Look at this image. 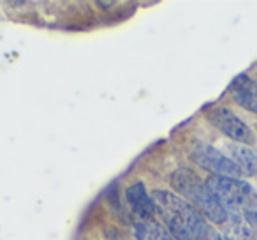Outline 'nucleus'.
Listing matches in <instances>:
<instances>
[{
  "mask_svg": "<svg viewBox=\"0 0 257 240\" xmlns=\"http://www.w3.org/2000/svg\"><path fill=\"white\" fill-rule=\"evenodd\" d=\"M152 200L155 212L162 217L168 231L175 240H203L210 226L204 222L203 215L178 194L159 189L154 191Z\"/></svg>",
  "mask_w": 257,
  "mask_h": 240,
  "instance_id": "nucleus-1",
  "label": "nucleus"
},
{
  "mask_svg": "<svg viewBox=\"0 0 257 240\" xmlns=\"http://www.w3.org/2000/svg\"><path fill=\"white\" fill-rule=\"evenodd\" d=\"M169 180H171L173 189L176 193H182L201 215H206L210 221L217 224H222L225 221L227 212L211 196L206 184L201 182L196 172H192L190 168H178Z\"/></svg>",
  "mask_w": 257,
  "mask_h": 240,
  "instance_id": "nucleus-2",
  "label": "nucleus"
},
{
  "mask_svg": "<svg viewBox=\"0 0 257 240\" xmlns=\"http://www.w3.org/2000/svg\"><path fill=\"white\" fill-rule=\"evenodd\" d=\"M204 184L227 214H245L246 210L257 207L255 189L245 180L210 175Z\"/></svg>",
  "mask_w": 257,
  "mask_h": 240,
  "instance_id": "nucleus-3",
  "label": "nucleus"
},
{
  "mask_svg": "<svg viewBox=\"0 0 257 240\" xmlns=\"http://www.w3.org/2000/svg\"><path fill=\"white\" fill-rule=\"evenodd\" d=\"M189 157L203 170L210 172L211 175L231 177V179H239L243 175L231 159H227L222 152L203 141H192V145L189 147Z\"/></svg>",
  "mask_w": 257,
  "mask_h": 240,
  "instance_id": "nucleus-4",
  "label": "nucleus"
},
{
  "mask_svg": "<svg viewBox=\"0 0 257 240\" xmlns=\"http://www.w3.org/2000/svg\"><path fill=\"white\" fill-rule=\"evenodd\" d=\"M206 117L218 131H222L225 136L234 140L236 143H239V145L253 143V134H252V131L248 129V126H246L245 122H241V120H239L232 111H229L227 108H222V106L210 108V110L206 111Z\"/></svg>",
  "mask_w": 257,
  "mask_h": 240,
  "instance_id": "nucleus-5",
  "label": "nucleus"
},
{
  "mask_svg": "<svg viewBox=\"0 0 257 240\" xmlns=\"http://www.w3.org/2000/svg\"><path fill=\"white\" fill-rule=\"evenodd\" d=\"M231 97L241 108L257 113V83L246 74H241L231 83L229 87Z\"/></svg>",
  "mask_w": 257,
  "mask_h": 240,
  "instance_id": "nucleus-6",
  "label": "nucleus"
},
{
  "mask_svg": "<svg viewBox=\"0 0 257 240\" xmlns=\"http://www.w3.org/2000/svg\"><path fill=\"white\" fill-rule=\"evenodd\" d=\"M220 226L225 240H257V231L245 221L243 214H227Z\"/></svg>",
  "mask_w": 257,
  "mask_h": 240,
  "instance_id": "nucleus-7",
  "label": "nucleus"
},
{
  "mask_svg": "<svg viewBox=\"0 0 257 240\" xmlns=\"http://www.w3.org/2000/svg\"><path fill=\"white\" fill-rule=\"evenodd\" d=\"M127 201L138 217H155V203L147 193L143 182H136L127 189Z\"/></svg>",
  "mask_w": 257,
  "mask_h": 240,
  "instance_id": "nucleus-8",
  "label": "nucleus"
},
{
  "mask_svg": "<svg viewBox=\"0 0 257 240\" xmlns=\"http://www.w3.org/2000/svg\"><path fill=\"white\" fill-rule=\"evenodd\" d=\"M134 233L138 240H175L168 228L155 221V217H136Z\"/></svg>",
  "mask_w": 257,
  "mask_h": 240,
  "instance_id": "nucleus-9",
  "label": "nucleus"
},
{
  "mask_svg": "<svg viewBox=\"0 0 257 240\" xmlns=\"http://www.w3.org/2000/svg\"><path fill=\"white\" fill-rule=\"evenodd\" d=\"M227 152L231 155V161L239 168L243 175L253 177L257 175V155L253 150L243 147L239 143H229Z\"/></svg>",
  "mask_w": 257,
  "mask_h": 240,
  "instance_id": "nucleus-10",
  "label": "nucleus"
},
{
  "mask_svg": "<svg viewBox=\"0 0 257 240\" xmlns=\"http://www.w3.org/2000/svg\"><path fill=\"white\" fill-rule=\"evenodd\" d=\"M243 217H245V221L248 222V224L252 226V228L257 231V207H253V208H250V210H246L245 214H243Z\"/></svg>",
  "mask_w": 257,
  "mask_h": 240,
  "instance_id": "nucleus-11",
  "label": "nucleus"
},
{
  "mask_svg": "<svg viewBox=\"0 0 257 240\" xmlns=\"http://www.w3.org/2000/svg\"><path fill=\"white\" fill-rule=\"evenodd\" d=\"M203 240H225V238L220 235V233L215 231V229L208 228V231H206V235H204V238H203Z\"/></svg>",
  "mask_w": 257,
  "mask_h": 240,
  "instance_id": "nucleus-12",
  "label": "nucleus"
}]
</instances>
